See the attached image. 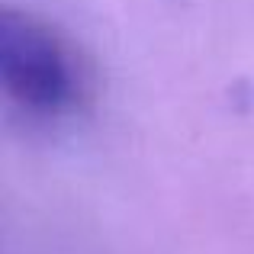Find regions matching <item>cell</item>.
Masks as SVG:
<instances>
[{"label": "cell", "instance_id": "cell-1", "mask_svg": "<svg viewBox=\"0 0 254 254\" xmlns=\"http://www.w3.org/2000/svg\"><path fill=\"white\" fill-rule=\"evenodd\" d=\"M0 81L26 116L58 119L87 100V68L74 45L29 10H0Z\"/></svg>", "mask_w": 254, "mask_h": 254}]
</instances>
